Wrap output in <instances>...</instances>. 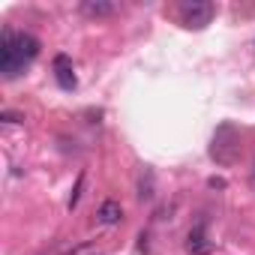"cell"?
Listing matches in <instances>:
<instances>
[{
    "mask_svg": "<svg viewBox=\"0 0 255 255\" xmlns=\"http://www.w3.org/2000/svg\"><path fill=\"white\" fill-rule=\"evenodd\" d=\"M213 12H216V6L207 3V0H192V3H183V6H180L183 27H189V30H201V27H207L210 18H213Z\"/></svg>",
    "mask_w": 255,
    "mask_h": 255,
    "instance_id": "2",
    "label": "cell"
},
{
    "mask_svg": "<svg viewBox=\"0 0 255 255\" xmlns=\"http://www.w3.org/2000/svg\"><path fill=\"white\" fill-rule=\"evenodd\" d=\"M123 219V207L117 204V201H105L102 207H99V222L102 225H117Z\"/></svg>",
    "mask_w": 255,
    "mask_h": 255,
    "instance_id": "6",
    "label": "cell"
},
{
    "mask_svg": "<svg viewBox=\"0 0 255 255\" xmlns=\"http://www.w3.org/2000/svg\"><path fill=\"white\" fill-rule=\"evenodd\" d=\"M54 78H57V84H60L63 90H75L78 78H75L72 60H69L66 54H57V57H54Z\"/></svg>",
    "mask_w": 255,
    "mask_h": 255,
    "instance_id": "3",
    "label": "cell"
},
{
    "mask_svg": "<svg viewBox=\"0 0 255 255\" xmlns=\"http://www.w3.org/2000/svg\"><path fill=\"white\" fill-rule=\"evenodd\" d=\"M0 120H3V123H18V120H24L18 111H0Z\"/></svg>",
    "mask_w": 255,
    "mask_h": 255,
    "instance_id": "7",
    "label": "cell"
},
{
    "mask_svg": "<svg viewBox=\"0 0 255 255\" xmlns=\"http://www.w3.org/2000/svg\"><path fill=\"white\" fill-rule=\"evenodd\" d=\"M81 183H84V174L78 177V183H75V189H72V195H69V207H75V204H78V192H81Z\"/></svg>",
    "mask_w": 255,
    "mask_h": 255,
    "instance_id": "8",
    "label": "cell"
},
{
    "mask_svg": "<svg viewBox=\"0 0 255 255\" xmlns=\"http://www.w3.org/2000/svg\"><path fill=\"white\" fill-rule=\"evenodd\" d=\"M210 249H213V243L207 240L204 225H195V228L189 231V237H186V252H192V255H207Z\"/></svg>",
    "mask_w": 255,
    "mask_h": 255,
    "instance_id": "4",
    "label": "cell"
},
{
    "mask_svg": "<svg viewBox=\"0 0 255 255\" xmlns=\"http://www.w3.org/2000/svg\"><path fill=\"white\" fill-rule=\"evenodd\" d=\"M39 54V39L30 33H12L9 27L0 39V72L3 78H15L24 72V66Z\"/></svg>",
    "mask_w": 255,
    "mask_h": 255,
    "instance_id": "1",
    "label": "cell"
},
{
    "mask_svg": "<svg viewBox=\"0 0 255 255\" xmlns=\"http://www.w3.org/2000/svg\"><path fill=\"white\" fill-rule=\"evenodd\" d=\"M114 3H105V0H84L81 3V12L90 15V18H105V15H114Z\"/></svg>",
    "mask_w": 255,
    "mask_h": 255,
    "instance_id": "5",
    "label": "cell"
}]
</instances>
